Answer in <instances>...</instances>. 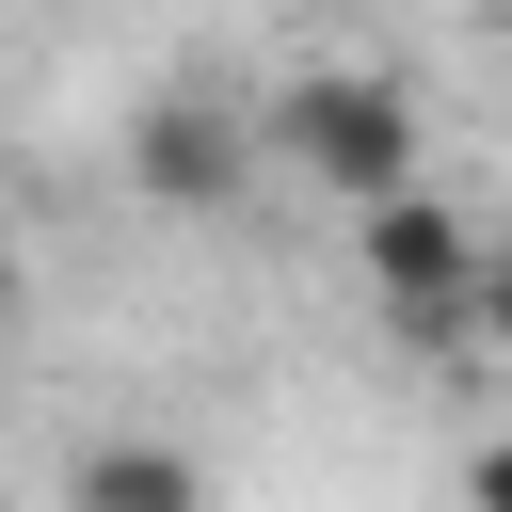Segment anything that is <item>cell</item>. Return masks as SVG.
I'll use <instances>...</instances> for the list:
<instances>
[{
	"label": "cell",
	"instance_id": "obj_2",
	"mask_svg": "<svg viewBox=\"0 0 512 512\" xmlns=\"http://www.w3.org/2000/svg\"><path fill=\"white\" fill-rule=\"evenodd\" d=\"M352 256H368V304L384 320H416V336H464V288H480V224L416 176V192H384V208H352Z\"/></svg>",
	"mask_w": 512,
	"mask_h": 512
},
{
	"label": "cell",
	"instance_id": "obj_7",
	"mask_svg": "<svg viewBox=\"0 0 512 512\" xmlns=\"http://www.w3.org/2000/svg\"><path fill=\"white\" fill-rule=\"evenodd\" d=\"M16 304H32V256H16V224H0V336H16Z\"/></svg>",
	"mask_w": 512,
	"mask_h": 512
},
{
	"label": "cell",
	"instance_id": "obj_5",
	"mask_svg": "<svg viewBox=\"0 0 512 512\" xmlns=\"http://www.w3.org/2000/svg\"><path fill=\"white\" fill-rule=\"evenodd\" d=\"M464 336L512 352V240H480V288H464Z\"/></svg>",
	"mask_w": 512,
	"mask_h": 512
},
{
	"label": "cell",
	"instance_id": "obj_3",
	"mask_svg": "<svg viewBox=\"0 0 512 512\" xmlns=\"http://www.w3.org/2000/svg\"><path fill=\"white\" fill-rule=\"evenodd\" d=\"M128 192L176 208V224L240 208V192H256V112H240V96H144V112H128Z\"/></svg>",
	"mask_w": 512,
	"mask_h": 512
},
{
	"label": "cell",
	"instance_id": "obj_4",
	"mask_svg": "<svg viewBox=\"0 0 512 512\" xmlns=\"http://www.w3.org/2000/svg\"><path fill=\"white\" fill-rule=\"evenodd\" d=\"M64 512H208V464L176 432H96L64 464Z\"/></svg>",
	"mask_w": 512,
	"mask_h": 512
},
{
	"label": "cell",
	"instance_id": "obj_6",
	"mask_svg": "<svg viewBox=\"0 0 512 512\" xmlns=\"http://www.w3.org/2000/svg\"><path fill=\"white\" fill-rule=\"evenodd\" d=\"M464 512H512V432H496V448L464 464Z\"/></svg>",
	"mask_w": 512,
	"mask_h": 512
},
{
	"label": "cell",
	"instance_id": "obj_1",
	"mask_svg": "<svg viewBox=\"0 0 512 512\" xmlns=\"http://www.w3.org/2000/svg\"><path fill=\"white\" fill-rule=\"evenodd\" d=\"M256 160L320 176L336 208H384V192H416V96L384 64H304L256 96Z\"/></svg>",
	"mask_w": 512,
	"mask_h": 512
}]
</instances>
